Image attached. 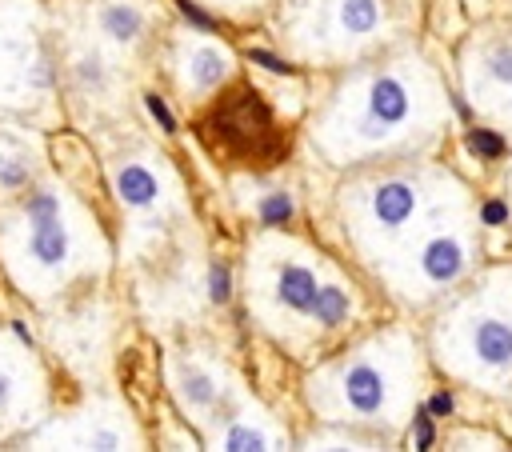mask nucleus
Segmentation results:
<instances>
[{"label": "nucleus", "mask_w": 512, "mask_h": 452, "mask_svg": "<svg viewBox=\"0 0 512 452\" xmlns=\"http://www.w3.org/2000/svg\"><path fill=\"white\" fill-rule=\"evenodd\" d=\"M12 408V380H8V372L0 368V416Z\"/></svg>", "instance_id": "obj_18"}, {"label": "nucleus", "mask_w": 512, "mask_h": 452, "mask_svg": "<svg viewBox=\"0 0 512 452\" xmlns=\"http://www.w3.org/2000/svg\"><path fill=\"white\" fill-rule=\"evenodd\" d=\"M204 4H212L220 12H252V8H260V0H204Z\"/></svg>", "instance_id": "obj_17"}, {"label": "nucleus", "mask_w": 512, "mask_h": 452, "mask_svg": "<svg viewBox=\"0 0 512 452\" xmlns=\"http://www.w3.org/2000/svg\"><path fill=\"white\" fill-rule=\"evenodd\" d=\"M432 308L428 364L468 392L512 400V264L472 272Z\"/></svg>", "instance_id": "obj_4"}, {"label": "nucleus", "mask_w": 512, "mask_h": 452, "mask_svg": "<svg viewBox=\"0 0 512 452\" xmlns=\"http://www.w3.org/2000/svg\"><path fill=\"white\" fill-rule=\"evenodd\" d=\"M172 388H176L180 404H184L196 420H208L212 408L228 396V388L220 384V376H216L204 360H180L176 372H172Z\"/></svg>", "instance_id": "obj_12"}, {"label": "nucleus", "mask_w": 512, "mask_h": 452, "mask_svg": "<svg viewBox=\"0 0 512 452\" xmlns=\"http://www.w3.org/2000/svg\"><path fill=\"white\" fill-rule=\"evenodd\" d=\"M428 368L424 336L412 324H388L324 360L308 376V404L328 424L392 440L420 412Z\"/></svg>", "instance_id": "obj_2"}, {"label": "nucleus", "mask_w": 512, "mask_h": 452, "mask_svg": "<svg viewBox=\"0 0 512 452\" xmlns=\"http://www.w3.org/2000/svg\"><path fill=\"white\" fill-rule=\"evenodd\" d=\"M332 276V268L320 260V252L304 248L292 236H260L248 256V300L260 316V324L276 336H296L300 328L316 336L312 308L320 296V284Z\"/></svg>", "instance_id": "obj_6"}, {"label": "nucleus", "mask_w": 512, "mask_h": 452, "mask_svg": "<svg viewBox=\"0 0 512 452\" xmlns=\"http://www.w3.org/2000/svg\"><path fill=\"white\" fill-rule=\"evenodd\" d=\"M452 120L440 68L420 48H396L348 68L312 120L316 152L336 168L420 156Z\"/></svg>", "instance_id": "obj_1"}, {"label": "nucleus", "mask_w": 512, "mask_h": 452, "mask_svg": "<svg viewBox=\"0 0 512 452\" xmlns=\"http://www.w3.org/2000/svg\"><path fill=\"white\" fill-rule=\"evenodd\" d=\"M32 180V160L16 144H0V192H16Z\"/></svg>", "instance_id": "obj_15"}, {"label": "nucleus", "mask_w": 512, "mask_h": 452, "mask_svg": "<svg viewBox=\"0 0 512 452\" xmlns=\"http://www.w3.org/2000/svg\"><path fill=\"white\" fill-rule=\"evenodd\" d=\"M96 28H100V36H104L108 44L132 48V44L144 36L148 16H144V8L132 4V0H108V4L96 12Z\"/></svg>", "instance_id": "obj_14"}, {"label": "nucleus", "mask_w": 512, "mask_h": 452, "mask_svg": "<svg viewBox=\"0 0 512 452\" xmlns=\"http://www.w3.org/2000/svg\"><path fill=\"white\" fill-rule=\"evenodd\" d=\"M508 208H512V164H508Z\"/></svg>", "instance_id": "obj_19"}, {"label": "nucleus", "mask_w": 512, "mask_h": 452, "mask_svg": "<svg viewBox=\"0 0 512 452\" xmlns=\"http://www.w3.org/2000/svg\"><path fill=\"white\" fill-rule=\"evenodd\" d=\"M204 424H208V444L212 448H276L280 444L276 428L264 416H256L240 404H228V396L212 408V416Z\"/></svg>", "instance_id": "obj_10"}, {"label": "nucleus", "mask_w": 512, "mask_h": 452, "mask_svg": "<svg viewBox=\"0 0 512 452\" xmlns=\"http://www.w3.org/2000/svg\"><path fill=\"white\" fill-rule=\"evenodd\" d=\"M456 88L472 116L512 140V24L484 20L456 48Z\"/></svg>", "instance_id": "obj_8"}, {"label": "nucleus", "mask_w": 512, "mask_h": 452, "mask_svg": "<svg viewBox=\"0 0 512 452\" xmlns=\"http://www.w3.org/2000/svg\"><path fill=\"white\" fill-rule=\"evenodd\" d=\"M480 264V208L464 204L412 240L376 280L404 308L420 312L456 292Z\"/></svg>", "instance_id": "obj_5"}, {"label": "nucleus", "mask_w": 512, "mask_h": 452, "mask_svg": "<svg viewBox=\"0 0 512 452\" xmlns=\"http://www.w3.org/2000/svg\"><path fill=\"white\" fill-rule=\"evenodd\" d=\"M176 76L188 96H208L232 76V52L220 40L188 36L176 52Z\"/></svg>", "instance_id": "obj_9"}, {"label": "nucleus", "mask_w": 512, "mask_h": 452, "mask_svg": "<svg viewBox=\"0 0 512 452\" xmlns=\"http://www.w3.org/2000/svg\"><path fill=\"white\" fill-rule=\"evenodd\" d=\"M72 76L80 80V88H92V92L108 88V64H104L96 52H84V56H76V64H72Z\"/></svg>", "instance_id": "obj_16"}, {"label": "nucleus", "mask_w": 512, "mask_h": 452, "mask_svg": "<svg viewBox=\"0 0 512 452\" xmlns=\"http://www.w3.org/2000/svg\"><path fill=\"white\" fill-rule=\"evenodd\" d=\"M28 224V240H24V256L36 272H64L76 260V240L72 228L64 224V212L56 216H40V220H24Z\"/></svg>", "instance_id": "obj_11"}, {"label": "nucleus", "mask_w": 512, "mask_h": 452, "mask_svg": "<svg viewBox=\"0 0 512 452\" xmlns=\"http://www.w3.org/2000/svg\"><path fill=\"white\" fill-rule=\"evenodd\" d=\"M388 36L384 0H300L288 16V40L308 60H360Z\"/></svg>", "instance_id": "obj_7"}, {"label": "nucleus", "mask_w": 512, "mask_h": 452, "mask_svg": "<svg viewBox=\"0 0 512 452\" xmlns=\"http://www.w3.org/2000/svg\"><path fill=\"white\" fill-rule=\"evenodd\" d=\"M112 188H116L120 204L140 208V212L164 204V176H160L152 164H144V160H124V164H116V168H112Z\"/></svg>", "instance_id": "obj_13"}, {"label": "nucleus", "mask_w": 512, "mask_h": 452, "mask_svg": "<svg viewBox=\"0 0 512 452\" xmlns=\"http://www.w3.org/2000/svg\"><path fill=\"white\" fill-rule=\"evenodd\" d=\"M476 204V192L456 168L400 156L360 164L340 188V224L356 260L380 276L412 240H420L440 216Z\"/></svg>", "instance_id": "obj_3"}]
</instances>
